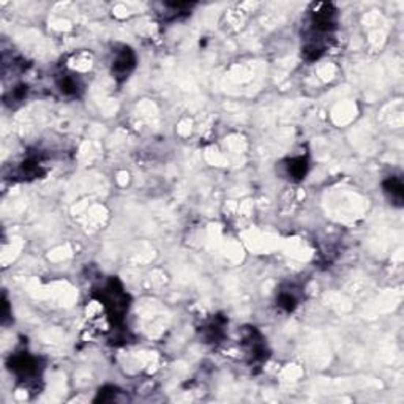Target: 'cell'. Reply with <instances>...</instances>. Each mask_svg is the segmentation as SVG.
Wrapping results in <instances>:
<instances>
[{
    "label": "cell",
    "instance_id": "1",
    "mask_svg": "<svg viewBox=\"0 0 404 404\" xmlns=\"http://www.w3.org/2000/svg\"><path fill=\"white\" fill-rule=\"evenodd\" d=\"M134 65H136V57H134L133 51L128 49V48H123L117 54V57H115V60L112 63V75L117 79H125V78H128L129 73H131Z\"/></svg>",
    "mask_w": 404,
    "mask_h": 404
},
{
    "label": "cell",
    "instance_id": "2",
    "mask_svg": "<svg viewBox=\"0 0 404 404\" xmlns=\"http://www.w3.org/2000/svg\"><path fill=\"white\" fill-rule=\"evenodd\" d=\"M10 368L22 378L32 376V374L37 373V360L30 355H27V354L14 355L10 360Z\"/></svg>",
    "mask_w": 404,
    "mask_h": 404
},
{
    "label": "cell",
    "instance_id": "3",
    "mask_svg": "<svg viewBox=\"0 0 404 404\" xmlns=\"http://www.w3.org/2000/svg\"><path fill=\"white\" fill-rule=\"evenodd\" d=\"M384 191L390 196L393 200H396L398 204H401L402 200V196H404V186L401 183V180L392 177V179H387L384 182Z\"/></svg>",
    "mask_w": 404,
    "mask_h": 404
},
{
    "label": "cell",
    "instance_id": "4",
    "mask_svg": "<svg viewBox=\"0 0 404 404\" xmlns=\"http://www.w3.org/2000/svg\"><path fill=\"white\" fill-rule=\"evenodd\" d=\"M307 169H308V164H307V160L305 158H295L289 163L287 166V171H289V174L294 177V179H301L305 177L307 174Z\"/></svg>",
    "mask_w": 404,
    "mask_h": 404
},
{
    "label": "cell",
    "instance_id": "5",
    "mask_svg": "<svg viewBox=\"0 0 404 404\" xmlns=\"http://www.w3.org/2000/svg\"><path fill=\"white\" fill-rule=\"evenodd\" d=\"M278 305L283 307L287 311H291V310L295 308V298L292 295H289V294H281L280 298H278Z\"/></svg>",
    "mask_w": 404,
    "mask_h": 404
},
{
    "label": "cell",
    "instance_id": "6",
    "mask_svg": "<svg viewBox=\"0 0 404 404\" xmlns=\"http://www.w3.org/2000/svg\"><path fill=\"white\" fill-rule=\"evenodd\" d=\"M115 392H117V388H114V387H103V388H101V390H99V395H98L96 401H101V402L111 401V399H114Z\"/></svg>",
    "mask_w": 404,
    "mask_h": 404
},
{
    "label": "cell",
    "instance_id": "7",
    "mask_svg": "<svg viewBox=\"0 0 404 404\" xmlns=\"http://www.w3.org/2000/svg\"><path fill=\"white\" fill-rule=\"evenodd\" d=\"M60 87H62V92H65L68 95L76 93V82L71 78H63V81L60 82Z\"/></svg>",
    "mask_w": 404,
    "mask_h": 404
}]
</instances>
